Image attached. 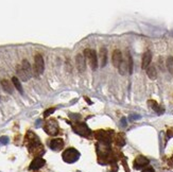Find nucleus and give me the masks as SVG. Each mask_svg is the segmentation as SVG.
<instances>
[{
    "mask_svg": "<svg viewBox=\"0 0 173 172\" xmlns=\"http://www.w3.org/2000/svg\"><path fill=\"white\" fill-rule=\"evenodd\" d=\"M80 157V153L76 151L74 148H69V149L65 150L63 153V159L66 161V163H74L79 159Z\"/></svg>",
    "mask_w": 173,
    "mask_h": 172,
    "instance_id": "obj_1",
    "label": "nucleus"
},
{
    "mask_svg": "<svg viewBox=\"0 0 173 172\" xmlns=\"http://www.w3.org/2000/svg\"><path fill=\"white\" fill-rule=\"evenodd\" d=\"M142 172H154V170L152 168H147V169L142 170Z\"/></svg>",
    "mask_w": 173,
    "mask_h": 172,
    "instance_id": "obj_27",
    "label": "nucleus"
},
{
    "mask_svg": "<svg viewBox=\"0 0 173 172\" xmlns=\"http://www.w3.org/2000/svg\"><path fill=\"white\" fill-rule=\"evenodd\" d=\"M140 118V116H138V115H134V117H131V119H132V120H133V119H139Z\"/></svg>",
    "mask_w": 173,
    "mask_h": 172,
    "instance_id": "obj_29",
    "label": "nucleus"
},
{
    "mask_svg": "<svg viewBox=\"0 0 173 172\" xmlns=\"http://www.w3.org/2000/svg\"><path fill=\"white\" fill-rule=\"evenodd\" d=\"M73 131L76 133V134L81 135V136H88L90 134V130L89 127H87V124L85 123H82V122H79V123H76L73 125Z\"/></svg>",
    "mask_w": 173,
    "mask_h": 172,
    "instance_id": "obj_4",
    "label": "nucleus"
},
{
    "mask_svg": "<svg viewBox=\"0 0 173 172\" xmlns=\"http://www.w3.org/2000/svg\"><path fill=\"white\" fill-rule=\"evenodd\" d=\"M168 137H173V130L168 131Z\"/></svg>",
    "mask_w": 173,
    "mask_h": 172,
    "instance_id": "obj_28",
    "label": "nucleus"
},
{
    "mask_svg": "<svg viewBox=\"0 0 173 172\" xmlns=\"http://www.w3.org/2000/svg\"><path fill=\"white\" fill-rule=\"evenodd\" d=\"M17 73H18V77L20 78V80L23 81V82H26V81H28L30 79V77L26 73L25 70L23 69V67H21V66H18V67H17Z\"/></svg>",
    "mask_w": 173,
    "mask_h": 172,
    "instance_id": "obj_16",
    "label": "nucleus"
},
{
    "mask_svg": "<svg viewBox=\"0 0 173 172\" xmlns=\"http://www.w3.org/2000/svg\"><path fill=\"white\" fill-rule=\"evenodd\" d=\"M21 67H23V69L25 70V72L28 74V76L31 78L32 76V68H31V65H30V63L28 62V61H23V64H21Z\"/></svg>",
    "mask_w": 173,
    "mask_h": 172,
    "instance_id": "obj_17",
    "label": "nucleus"
},
{
    "mask_svg": "<svg viewBox=\"0 0 173 172\" xmlns=\"http://www.w3.org/2000/svg\"><path fill=\"white\" fill-rule=\"evenodd\" d=\"M64 147V141L63 139L57 138V139H53V140L50 141V148L54 151H60L62 150Z\"/></svg>",
    "mask_w": 173,
    "mask_h": 172,
    "instance_id": "obj_8",
    "label": "nucleus"
},
{
    "mask_svg": "<svg viewBox=\"0 0 173 172\" xmlns=\"http://www.w3.org/2000/svg\"><path fill=\"white\" fill-rule=\"evenodd\" d=\"M151 61H152V53L150 51H147L144 53V56H142V66L141 67L144 69H147L150 65Z\"/></svg>",
    "mask_w": 173,
    "mask_h": 172,
    "instance_id": "obj_12",
    "label": "nucleus"
},
{
    "mask_svg": "<svg viewBox=\"0 0 173 172\" xmlns=\"http://www.w3.org/2000/svg\"><path fill=\"white\" fill-rule=\"evenodd\" d=\"M123 61V58H122V53L120 50H114L113 52V64H114L115 67H119V65L121 64V62Z\"/></svg>",
    "mask_w": 173,
    "mask_h": 172,
    "instance_id": "obj_7",
    "label": "nucleus"
},
{
    "mask_svg": "<svg viewBox=\"0 0 173 172\" xmlns=\"http://www.w3.org/2000/svg\"><path fill=\"white\" fill-rule=\"evenodd\" d=\"M8 142H9V137L2 136L0 138V143H1V145H7Z\"/></svg>",
    "mask_w": 173,
    "mask_h": 172,
    "instance_id": "obj_24",
    "label": "nucleus"
},
{
    "mask_svg": "<svg viewBox=\"0 0 173 172\" xmlns=\"http://www.w3.org/2000/svg\"><path fill=\"white\" fill-rule=\"evenodd\" d=\"M147 73L151 80H155L157 78V72H156V68L154 66H149L147 69Z\"/></svg>",
    "mask_w": 173,
    "mask_h": 172,
    "instance_id": "obj_15",
    "label": "nucleus"
},
{
    "mask_svg": "<svg viewBox=\"0 0 173 172\" xmlns=\"http://www.w3.org/2000/svg\"><path fill=\"white\" fill-rule=\"evenodd\" d=\"M116 143H117L119 147H122V145H125V140H124L123 134H121V133L117 134V136H116Z\"/></svg>",
    "mask_w": 173,
    "mask_h": 172,
    "instance_id": "obj_20",
    "label": "nucleus"
},
{
    "mask_svg": "<svg viewBox=\"0 0 173 172\" xmlns=\"http://www.w3.org/2000/svg\"><path fill=\"white\" fill-rule=\"evenodd\" d=\"M148 104H149V106L152 108V110H154L155 112H159V106H158V104L155 102V101H153V100H150V101H148Z\"/></svg>",
    "mask_w": 173,
    "mask_h": 172,
    "instance_id": "obj_21",
    "label": "nucleus"
},
{
    "mask_svg": "<svg viewBox=\"0 0 173 172\" xmlns=\"http://www.w3.org/2000/svg\"><path fill=\"white\" fill-rule=\"evenodd\" d=\"M128 72L133 73V58L131 56L130 52H128Z\"/></svg>",
    "mask_w": 173,
    "mask_h": 172,
    "instance_id": "obj_23",
    "label": "nucleus"
},
{
    "mask_svg": "<svg viewBox=\"0 0 173 172\" xmlns=\"http://www.w3.org/2000/svg\"><path fill=\"white\" fill-rule=\"evenodd\" d=\"M45 131L49 135H56L59 132V124L54 119H49L45 124Z\"/></svg>",
    "mask_w": 173,
    "mask_h": 172,
    "instance_id": "obj_3",
    "label": "nucleus"
},
{
    "mask_svg": "<svg viewBox=\"0 0 173 172\" xmlns=\"http://www.w3.org/2000/svg\"><path fill=\"white\" fill-rule=\"evenodd\" d=\"M96 137H97V139H99V140L103 143L110 142V135H108L106 132H104V131H97V132H96Z\"/></svg>",
    "mask_w": 173,
    "mask_h": 172,
    "instance_id": "obj_10",
    "label": "nucleus"
},
{
    "mask_svg": "<svg viewBox=\"0 0 173 172\" xmlns=\"http://www.w3.org/2000/svg\"><path fill=\"white\" fill-rule=\"evenodd\" d=\"M76 67H78V70H79L80 72L85 71L86 60L84 54H78V55L76 56Z\"/></svg>",
    "mask_w": 173,
    "mask_h": 172,
    "instance_id": "obj_6",
    "label": "nucleus"
},
{
    "mask_svg": "<svg viewBox=\"0 0 173 172\" xmlns=\"http://www.w3.org/2000/svg\"><path fill=\"white\" fill-rule=\"evenodd\" d=\"M45 164H46L45 159L41 158V157H36V158L33 159V161H32L31 165H30V169H31V170H37V169H39V168L43 167Z\"/></svg>",
    "mask_w": 173,
    "mask_h": 172,
    "instance_id": "obj_9",
    "label": "nucleus"
},
{
    "mask_svg": "<svg viewBox=\"0 0 173 172\" xmlns=\"http://www.w3.org/2000/svg\"><path fill=\"white\" fill-rule=\"evenodd\" d=\"M121 125H122V127H126V120H125V118H122V119H121Z\"/></svg>",
    "mask_w": 173,
    "mask_h": 172,
    "instance_id": "obj_26",
    "label": "nucleus"
},
{
    "mask_svg": "<svg viewBox=\"0 0 173 172\" xmlns=\"http://www.w3.org/2000/svg\"><path fill=\"white\" fill-rule=\"evenodd\" d=\"M54 111H55V108H54V107H52V108H49V110L46 111L44 115H45V117H48L49 115H51L52 113H54Z\"/></svg>",
    "mask_w": 173,
    "mask_h": 172,
    "instance_id": "obj_25",
    "label": "nucleus"
},
{
    "mask_svg": "<svg viewBox=\"0 0 173 172\" xmlns=\"http://www.w3.org/2000/svg\"><path fill=\"white\" fill-rule=\"evenodd\" d=\"M84 56H86V58L88 60L90 67L92 70H96L98 67V56L97 53L94 50H90V49H85L84 51Z\"/></svg>",
    "mask_w": 173,
    "mask_h": 172,
    "instance_id": "obj_2",
    "label": "nucleus"
},
{
    "mask_svg": "<svg viewBox=\"0 0 173 172\" xmlns=\"http://www.w3.org/2000/svg\"><path fill=\"white\" fill-rule=\"evenodd\" d=\"M99 61H100V66L104 67L107 63V50L105 48H101L99 52Z\"/></svg>",
    "mask_w": 173,
    "mask_h": 172,
    "instance_id": "obj_11",
    "label": "nucleus"
},
{
    "mask_svg": "<svg viewBox=\"0 0 173 172\" xmlns=\"http://www.w3.org/2000/svg\"><path fill=\"white\" fill-rule=\"evenodd\" d=\"M12 82H13L14 86L16 87V89L18 90V92H20V94H23V87H21V84H20V81L18 80V78H16V77H13L12 78Z\"/></svg>",
    "mask_w": 173,
    "mask_h": 172,
    "instance_id": "obj_19",
    "label": "nucleus"
},
{
    "mask_svg": "<svg viewBox=\"0 0 173 172\" xmlns=\"http://www.w3.org/2000/svg\"><path fill=\"white\" fill-rule=\"evenodd\" d=\"M167 67H168V70L173 74V58L172 56H169L167 58Z\"/></svg>",
    "mask_w": 173,
    "mask_h": 172,
    "instance_id": "obj_22",
    "label": "nucleus"
},
{
    "mask_svg": "<svg viewBox=\"0 0 173 172\" xmlns=\"http://www.w3.org/2000/svg\"><path fill=\"white\" fill-rule=\"evenodd\" d=\"M118 70H119L120 74H125L126 72L128 71V62H125V61H122L121 64L119 65V67H118Z\"/></svg>",
    "mask_w": 173,
    "mask_h": 172,
    "instance_id": "obj_18",
    "label": "nucleus"
},
{
    "mask_svg": "<svg viewBox=\"0 0 173 172\" xmlns=\"http://www.w3.org/2000/svg\"><path fill=\"white\" fill-rule=\"evenodd\" d=\"M1 85H2L3 89L8 92V94H12L13 92V86H12L11 82L8 80H2L1 81Z\"/></svg>",
    "mask_w": 173,
    "mask_h": 172,
    "instance_id": "obj_14",
    "label": "nucleus"
},
{
    "mask_svg": "<svg viewBox=\"0 0 173 172\" xmlns=\"http://www.w3.org/2000/svg\"><path fill=\"white\" fill-rule=\"evenodd\" d=\"M149 164V159L146 158L144 156H138L137 158L135 159V163H134V166H135L136 169H139L141 167H144Z\"/></svg>",
    "mask_w": 173,
    "mask_h": 172,
    "instance_id": "obj_13",
    "label": "nucleus"
},
{
    "mask_svg": "<svg viewBox=\"0 0 173 172\" xmlns=\"http://www.w3.org/2000/svg\"><path fill=\"white\" fill-rule=\"evenodd\" d=\"M45 69V64H44L43 56L41 54H37L35 56V63H34V70L36 74H42Z\"/></svg>",
    "mask_w": 173,
    "mask_h": 172,
    "instance_id": "obj_5",
    "label": "nucleus"
}]
</instances>
